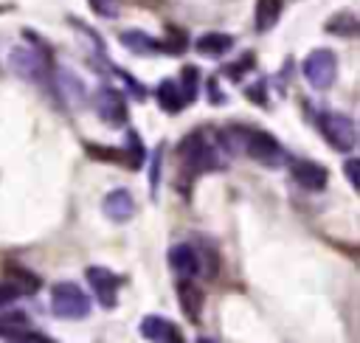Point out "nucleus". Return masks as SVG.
I'll list each match as a JSON object with an SVG mask.
<instances>
[{"mask_svg":"<svg viewBox=\"0 0 360 343\" xmlns=\"http://www.w3.org/2000/svg\"><path fill=\"white\" fill-rule=\"evenodd\" d=\"M219 143L231 152V155H248L250 160L262 163V166H278L284 160V149L281 143L264 132V129H248V127H228L219 135Z\"/></svg>","mask_w":360,"mask_h":343,"instance_id":"obj_1","label":"nucleus"},{"mask_svg":"<svg viewBox=\"0 0 360 343\" xmlns=\"http://www.w3.org/2000/svg\"><path fill=\"white\" fill-rule=\"evenodd\" d=\"M177 157H180V166L188 174H202V172L219 169V152L214 149V143L202 132L186 135L177 146Z\"/></svg>","mask_w":360,"mask_h":343,"instance_id":"obj_2","label":"nucleus"},{"mask_svg":"<svg viewBox=\"0 0 360 343\" xmlns=\"http://www.w3.org/2000/svg\"><path fill=\"white\" fill-rule=\"evenodd\" d=\"M51 309L56 318L82 321L90 315V295L73 281H59L51 287Z\"/></svg>","mask_w":360,"mask_h":343,"instance_id":"obj_3","label":"nucleus"},{"mask_svg":"<svg viewBox=\"0 0 360 343\" xmlns=\"http://www.w3.org/2000/svg\"><path fill=\"white\" fill-rule=\"evenodd\" d=\"M318 129L326 138V143L338 152H352L357 143V129L354 121L343 112H321L318 115Z\"/></svg>","mask_w":360,"mask_h":343,"instance_id":"obj_4","label":"nucleus"},{"mask_svg":"<svg viewBox=\"0 0 360 343\" xmlns=\"http://www.w3.org/2000/svg\"><path fill=\"white\" fill-rule=\"evenodd\" d=\"M301 70H304V79L309 82V87L326 90V87H332V82H335L338 59H335V53H332L329 48H315V51L304 59Z\"/></svg>","mask_w":360,"mask_h":343,"instance_id":"obj_5","label":"nucleus"},{"mask_svg":"<svg viewBox=\"0 0 360 343\" xmlns=\"http://www.w3.org/2000/svg\"><path fill=\"white\" fill-rule=\"evenodd\" d=\"M84 278H87V284H90V290H93V295H96V301H98L104 309H112V306L118 304V284H121V278H118L112 270H107V267H101V264H90V267L84 270Z\"/></svg>","mask_w":360,"mask_h":343,"instance_id":"obj_6","label":"nucleus"},{"mask_svg":"<svg viewBox=\"0 0 360 343\" xmlns=\"http://www.w3.org/2000/svg\"><path fill=\"white\" fill-rule=\"evenodd\" d=\"M93 107H96L98 118L110 127H121L127 121V101H124L121 90H115V87H98L93 96Z\"/></svg>","mask_w":360,"mask_h":343,"instance_id":"obj_7","label":"nucleus"},{"mask_svg":"<svg viewBox=\"0 0 360 343\" xmlns=\"http://www.w3.org/2000/svg\"><path fill=\"white\" fill-rule=\"evenodd\" d=\"M8 65H11V70H14L17 76H22V79H28V82L42 79V73H45V67H48L42 51H37V48H25V45L11 51Z\"/></svg>","mask_w":360,"mask_h":343,"instance_id":"obj_8","label":"nucleus"},{"mask_svg":"<svg viewBox=\"0 0 360 343\" xmlns=\"http://www.w3.org/2000/svg\"><path fill=\"white\" fill-rule=\"evenodd\" d=\"M141 335L149 343H186L180 329L169 318H163V315H146L141 321Z\"/></svg>","mask_w":360,"mask_h":343,"instance_id":"obj_9","label":"nucleus"},{"mask_svg":"<svg viewBox=\"0 0 360 343\" xmlns=\"http://www.w3.org/2000/svg\"><path fill=\"white\" fill-rule=\"evenodd\" d=\"M290 174L307 191H321L326 186V180H329V172L315 160H292L290 163Z\"/></svg>","mask_w":360,"mask_h":343,"instance_id":"obj_10","label":"nucleus"},{"mask_svg":"<svg viewBox=\"0 0 360 343\" xmlns=\"http://www.w3.org/2000/svg\"><path fill=\"white\" fill-rule=\"evenodd\" d=\"M101 211H104V216L112 219V222H127V219L135 214V200H132V194H129L127 188H112V191L104 197Z\"/></svg>","mask_w":360,"mask_h":343,"instance_id":"obj_11","label":"nucleus"},{"mask_svg":"<svg viewBox=\"0 0 360 343\" xmlns=\"http://www.w3.org/2000/svg\"><path fill=\"white\" fill-rule=\"evenodd\" d=\"M169 267L180 276V278H194L200 276V267H197V250L186 242H177L169 247Z\"/></svg>","mask_w":360,"mask_h":343,"instance_id":"obj_12","label":"nucleus"},{"mask_svg":"<svg viewBox=\"0 0 360 343\" xmlns=\"http://www.w3.org/2000/svg\"><path fill=\"white\" fill-rule=\"evenodd\" d=\"M177 301L186 312L188 321H200V312H202V304H205V295L197 284H191V278H180L177 284Z\"/></svg>","mask_w":360,"mask_h":343,"instance_id":"obj_13","label":"nucleus"},{"mask_svg":"<svg viewBox=\"0 0 360 343\" xmlns=\"http://www.w3.org/2000/svg\"><path fill=\"white\" fill-rule=\"evenodd\" d=\"M194 48H197V53H202V56H225V53L233 48V37H231V34H222V31H211V34L197 37Z\"/></svg>","mask_w":360,"mask_h":343,"instance_id":"obj_14","label":"nucleus"},{"mask_svg":"<svg viewBox=\"0 0 360 343\" xmlns=\"http://www.w3.org/2000/svg\"><path fill=\"white\" fill-rule=\"evenodd\" d=\"M158 104L166 110V112H180L186 104H188V98L183 96V90H180V84L174 82V79H163L160 84H158Z\"/></svg>","mask_w":360,"mask_h":343,"instance_id":"obj_15","label":"nucleus"},{"mask_svg":"<svg viewBox=\"0 0 360 343\" xmlns=\"http://www.w3.org/2000/svg\"><path fill=\"white\" fill-rule=\"evenodd\" d=\"M56 87L62 90V96H65V101H68L70 107H82L84 98H87L84 84H82L70 70H59V73H56Z\"/></svg>","mask_w":360,"mask_h":343,"instance_id":"obj_16","label":"nucleus"},{"mask_svg":"<svg viewBox=\"0 0 360 343\" xmlns=\"http://www.w3.org/2000/svg\"><path fill=\"white\" fill-rule=\"evenodd\" d=\"M121 45L129 48L132 53H158V51L163 48V42L152 39V37L143 34V31H124V34H121Z\"/></svg>","mask_w":360,"mask_h":343,"instance_id":"obj_17","label":"nucleus"},{"mask_svg":"<svg viewBox=\"0 0 360 343\" xmlns=\"http://www.w3.org/2000/svg\"><path fill=\"white\" fill-rule=\"evenodd\" d=\"M281 17V0H256V31H270Z\"/></svg>","mask_w":360,"mask_h":343,"instance_id":"obj_18","label":"nucleus"},{"mask_svg":"<svg viewBox=\"0 0 360 343\" xmlns=\"http://www.w3.org/2000/svg\"><path fill=\"white\" fill-rule=\"evenodd\" d=\"M6 276H8V281L11 284H17L22 292H34L37 287H39V278L34 276V273H28L25 267H20V264H6Z\"/></svg>","mask_w":360,"mask_h":343,"instance_id":"obj_19","label":"nucleus"},{"mask_svg":"<svg viewBox=\"0 0 360 343\" xmlns=\"http://www.w3.org/2000/svg\"><path fill=\"white\" fill-rule=\"evenodd\" d=\"M326 31L329 34H340V37H352V34H357V17L352 11H340V14L329 17Z\"/></svg>","mask_w":360,"mask_h":343,"instance_id":"obj_20","label":"nucleus"},{"mask_svg":"<svg viewBox=\"0 0 360 343\" xmlns=\"http://www.w3.org/2000/svg\"><path fill=\"white\" fill-rule=\"evenodd\" d=\"M25 323H28V318H25L22 312H3V315H0V337L8 340V337H14V335H20Z\"/></svg>","mask_w":360,"mask_h":343,"instance_id":"obj_21","label":"nucleus"},{"mask_svg":"<svg viewBox=\"0 0 360 343\" xmlns=\"http://www.w3.org/2000/svg\"><path fill=\"white\" fill-rule=\"evenodd\" d=\"M87 3L98 17H115L118 14V0H87Z\"/></svg>","mask_w":360,"mask_h":343,"instance_id":"obj_22","label":"nucleus"},{"mask_svg":"<svg viewBox=\"0 0 360 343\" xmlns=\"http://www.w3.org/2000/svg\"><path fill=\"white\" fill-rule=\"evenodd\" d=\"M20 295H22V290H20L17 284H11V281H0V306L17 301Z\"/></svg>","mask_w":360,"mask_h":343,"instance_id":"obj_23","label":"nucleus"},{"mask_svg":"<svg viewBox=\"0 0 360 343\" xmlns=\"http://www.w3.org/2000/svg\"><path fill=\"white\" fill-rule=\"evenodd\" d=\"M6 343H56V340H51V337H45V335H39V332H20V335L8 337Z\"/></svg>","mask_w":360,"mask_h":343,"instance_id":"obj_24","label":"nucleus"},{"mask_svg":"<svg viewBox=\"0 0 360 343\" xmlns=\"http://www.w3.org/2000/svg\"><path fill=\"white\" fill-rule=\"evenodd\" d=\"M346 177H349V183L357 188V160H354V157L346 160Z\"/></svg>","mask_w":360,"mask_h":343,"instance_id":"obj_25","label":"nucleus"},{"mask_svg":"<svg viewBox=\"0 0 360 343\" xmlns=\"http://www.w3.org/2000/svg\"><path fill=\"white\" fill-rule=\"evenodd\" d=\"M197 343H214V340H208V337H197Z\"/></svg>","mask_w":360,"mask_h":343,"instance_id":"obj_26","label":"nucleus"}]
</instances>
